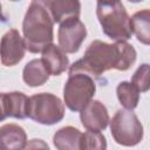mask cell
Here are the masks:
<instances>
[{
  "label": "cell",
  "mask_w": 150,
  "mask_h": 150,
  "mask_svg": "<svg viewBox=\"0 0 150 150\" xmlns=\"http://www.w3.org/2000/svg\"><path fill=\"white\" fill-rule=\"evenodd\" d=\"M136 57V49L127 41L107 43L101 40H94L86 49L83 57L69 67L68 74L83 73L95 80L110 69L128 70L135 63Z\"/></svg>",
  "instance_id": "cell-1"
},
{
  "label": "cell",
  "mask_w": 150,
  "mask_h": 150,
  "mask_svg": "<svg viewBox=\"0 0 150 150\" xmlns=\"http://www.w3.org/2000/svg\"><path fill=\"white\" fill-rule=\"evenodd\" d=\"M22 33L29 53H42L53 43L54 20L43 0H34L29 4L22 21Z\"/></svg>",
  "instance_id": "cell-2"
},
{
  "label": "cell",
  "mask_w": 150,
  "mask_h": 150,
  "mask_svg": "<svg viewBox=\"0 0 150 150\" xmlns=\"http://www.w3.org/2000/svg\"><path fill=\"white\" fill-rule=\"evenodd\" d=\"M96 15L102 32L109 39L121 42L131 38V18L121 1H97Z\"/></svg>",
  "instance_id": "cell-3"
},
{
  "label": "cell",
  "mask_w": 150,
  "mask_h": 150,
  "mask_svg": "<svg viewBox=\"0 0 150 150\" xmlns=\"http://www.w3.org/2000/svg\"><path fill=\"white\" fill-rule=\"evenodd\" d=\"M96 93L95 80L83 73L71 74L63 87L66 107L75 112H81L91 101Z\"/></svg>",
  "instance_id": "cell-4"
},
{
  "label": "cell",
  "mask_w": 150,
  "mask_h": 150,
  "mask_svg": "<svg viewBox=\"0 0 150 150\" xmlns=\"http://www.w3.org/2000/svg\"><path fill=\"white\" fill-rule=\"evenodd\" d=\"M28 117L43 125H53L64 117V103L54 94L39 93L29 97Z\"/></svg>",
  "instance_id": "cell-5"
},
{
  "label": "cell",
  "mask_w": 150,
  "mask_h": 150,
  "mask_svg": "<svg viewBox=\"0 0 150 150\" xmlns=\"http://www.w3.org/2000/svg\"><path fill=\"white\" fill-rule=\"evenodd\" d=\"M109 124L111 136L120 145L135 146L143 139V125L132 110H117Z\"/></svg>",
  "instance_id": "cell-6"
},
{
  "label": "cell",
  "mask_w": 150,
  "mask_h": 150,
  "mask_svg": "<svg viewBox=\"0 0 150 150\" xmlns=\"http://www.w3.org/2000/svg\"><path fill=\"white\" fill-rule=\"evenodd\" d=\"M87 36V28L80 19L66 21L59 26L57 41L59 47L68 54L76 53Z\"/></svg>",
  "instance_id": "cell-7"
},
{
  "label": "cell",
  "mask_w": 150,
  "mask_h": 150,
  "mask_svg": "<svg viewBox=\"0 0 150 150\" xmlns=\"http://www.w3.org/2000/svg\"><path fill=\"white\" fill-rule=\"evenodd\" d=\"M27 46L25 39L15 28L6 32L1 38V63L6 67L18 64L26 54Z\"/></svg>",
  "instance_id": "cell-8"
},
{
  "label": "cell",
  "mask_w": 150,
  "mask_h": 150,
  "mask_svg": "<svg viewBox=\"0 0 150 150\" xmlns=\"http://www.w3.org/2000/svg\"><path fill=\"white\" fill-rule=\"evenodd\" d=\"M1 120L7 117H13L18 120H23L28 117V105L29 97H27L21 91L1 93Z\"/></svg>",
  "instance_id": "cell-9"
},
{
  "label": "cell",
  "mask_w": 150,
  "mask_h": 150,
  "mask_svg": "<svg viewBox=\"0 0 150 150\" xmlns=\"http://www.w3.org/2000/svg\"><path fill=\"white\" fill-rule=\"evenodd\" d=\"M80 118L82 125L87 130L91 131H102L108 127L110 122L107 107L97 100H93L80 112Z\"/></svg>",
  "instance_id": "cell-10"
},
{
  "label": "cell",
  "mask_w": 150,
  "mask_h": 150,
  "mask_svg": "<svg viewBox=\"0 0 150 150\" xmlns=\"http://www.w3.org/2000/svg\"><path fill=\"white\" fill-rule=\"evenodd\" d=\"M43 2L54 22L59 25L80 18L81 2L77 0H43Z\"/></svg>",
  "instance_id": "cell-11"
},
{
  "label": "cell",
  "mask_w": 150,
  "mask_h": 150,
  "mask_svg": "<svg viewBox=\"0 0 150 150\" xmlns=\"http://www.w3.org/2000/svg\"><path fill=\"white\" fill-rule=\"evenodd\" d=\"M27 143V134L19 124L6 123L0 127V150H23Z\"/></svg>",
  "instance_id": "cell-12"
},
{
  "label": "cell",
  "mask_w": 150,
  "mask_h": 150,
  "mask_svg": "<svg viewBox=\"0 0 150 150\" xmlns=\"http://www.w3.org/2000/svg\"><path fill=\"white\" fill-rule=\"evenodd\" d=\"M41 60L43 61L47 70L53 76H59L69 67V59L59 46L52 43L42 50Z\"/></svg>",
  "instance_id": "cell-13"
},
{
  "label": "cell",
  "mask_w": 150,
  "mask_h": 150,
  "mask_svg": "<svg viewBox=\"0 0 150 150\" xmlns=\"http://www.w3.org/2000/svg\"><path fill=\"white\" fill-rule=\"evenodd\" d=\"M83 134L75 127L60 128L53 136L54 146L57 150H81Z\"/></svg>",
  "instance_id": "cell-14"
},
{
  "label": "cell",
  "mask_w": 150,
  "mask_h": 150,
  "mask_svg": "<svg viewBox=\"0 0 150 150\" xmlns=\"http://www.w3.org/2000/svg\"><path fill=\"white\" fill-rule=\"evenodd\" d=\"M50 74L41 59L30 60L22 70V80L29 87H40L45 84Z\"/></svg>",
  "instance_id": "cell-15"
},
{
  "label": "cell",
  "mask_w": 150,
  "mask_h": 150,
  "mask_svg": "<svg viewBox=\"0 0 150 150\" xmlns=\"http://www.w3.org/2000/svg\"><path fill=\"white\" fill-rule=\"evenodd\" d=\"M132 34L138 42L150 46V9H141L131 16Z\"/></svg>",
  "instance_id": "cell-16"
},
{
  "label": "cell",
  "mask_w": 150,
  "mask_h": 150,
  "mask_svg": "<svg viewBox=\"0 0 150 150\" xmlns=\"http://www.w3.org/2000/svg\"><path fill=\"white\" fill-rule=\"evenodd\" d=\"M116 94L120 103L127 110H134L139 102V91L128 81H122L116 87Z\"/></svg>",
  "instance_id": "cell-17"
},
{
  "label": "cell",
  "mask_w": 150,
  "mask_h": 150,
  "mask_svg": "<svg viewBox=\"0 0 150 150\" xmlns=\"http://www.w3.org/2000/svg\"><path fill=\"white\" fill-rule=\"evenodd\" d=\"M81 150H107V139L101 131L87 130L82 136Z\"/></svg>",
  "instance_id": "cell-18"
},
{
  "label": "cell",
  "mask_w": 150,
  "mask_h": 150,
  "mask_svg": "<svg viewBox=\"0 0 150 150\" xmlns=\"http://www.w3.org/2000/svg\"><path fill=\"white\" fill-rule=\"evenodd\" d=\"M131 83L137 88L139 93L150 90V64L142 63L135 70L131 77Z\"/></svg>",
  "instance_id": "cell-19"
},
{
  "label": "cell",
  "mask_w": 150,
  "mask_h": 150,
  "mask_svg": "<svg viewBox=\"0 0 150 150\" xmlns=\"http://www.w3.org/2000/svg\"><path fill=\"white\" fill-rule=\"evenodd\" d=\"M23 150H50L48 144L41 139V138H33V139H29L27 145L25 146Z\"/></svg>",
  "instance_id": "cell-20"
}]
</instances>
